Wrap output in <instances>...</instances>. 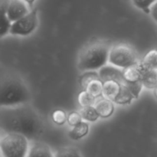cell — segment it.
I'll return each mask as SVG.
<instances>
[{
  "mask_svg": "<svg viewBox=\"0 0 157 157\" xmlns=\"http://www.w3.org/2000/svg\"><path fill=\"white\" fill-rule=\"evenodd\" d=\"M0 125L6 133H21L31 140L38 139L44 132L42 119L27 104L2 108Z\"/></svg>",
  "mask_w": 157,
  "mask_h": 157,
  "instance_id": "6da1fadb",
  "label": "cell"
},
{
  "mask_svg": "<svg viewBox=\"0 0 157 157\" xmlns=\"http://www.w3.org/2000/svg\"><path fill=\"white\" fill-rule=\"evenodd\" d=\"M31 92L27 84L17 76H9L2 80L0 90L1 107H12L27 104L31 100Z\"/></svg>",
  "mask_w": 157,
  "mask_h": 157,
  "instance_id": "7a4b0ae2",
  "label": "cell"
},
{
  "mask_svg": "<svg viewBox=\"0 0 157 157\" xmlns=\"http://www.w3.org/2000/svg\"><path fill=\"white\" fill-rule=\"evenodd\" d=\"M110 48L106 41H97L87 44L79 55L78 69L81 71L99 70L108 61Z\"/></svg>",
  "mask_w": 157,
  "mask_h": 157,
  "instance_id": "3957f363",
  "label": "cell"
},
{
  "mask_svg": "<svg viewBox=\"0 0 157 157\" xmlns=\"http://www.w3.org/2000/svg\"><path fill=\"white\" fill-rule=\"evenodd\" d=\"M2 153L6 157H23L29 149L28 138L18 133H8L0 141Z\"/></svg>",
  "mask_w": 157,
  "mask_h": 157,
  "instance_id": "277c9868",
  "label": "cell"
},
{
  "mask_svg": "<svg viewBox=\"0 0 157 157\" xmlns=\"http://www.w3.org/2000/svg\"><path fill=\"white\" fill-rule=\"evenodd\" d=\"M108 62L121 68H125L137 63L134 50L126 44H115L111 47Z\"/></svg>",
  "mask_w": 157,
  "mask_h": 157,
  "instance_id": "5b68a950",
  "label": "cell"
},
{
  "mask_svg": "<svg viewBox=\"0 0 157 157\" xmlns=\"http://www.w3.org/2000/svg\"><path fill=\"white\" fill-rule=\"evenodd\" d=\"M38 26L37 11L29 12L27 15L12 23L9 33L13 35L26 36L35 31Z\"/></svg>",
  "mask_w": 157,
  "mask_h": 157,
  "instance_id": "8992f818",
  "label": "cell"
},
{
  "mask_svg": "<svg viewBox=\"0 0 157 157\" xmlns=\"http://www.w3.org/2000/svg\"><path fill=\"white\" fill-rule=\"evenodd\" d=\"M26 3L24 0H9L6 8V15L12 22L29 13V8Z\"/></svg>",
  "mask_w": 157,
  "mask_h": 157,
  "instance_id": "52a82bcc",
  "label": "cell"
},
{
  "mask_svg": "<svg viewBox=\"0 0 157 157\" xmlns=\"http://www.w3.org/2000/svg\"><path fill=\"white\" fill-rule=\"evenodd\" d=\"M100 79L105 82L107 81H116L121 84L124 81L123 77V70L118 68V67L113 65H104L98 71Z\"/></svg>",
  "mask_w": 157,
  "mask_h": 157,
  "instance_id": "ba28073f",
  "label": "cell"
},
{
  "mask_svg": "<svg viewBox=\"0 0 157 157\" xmlns=\"http://www.w3.org/2000/svg\"><path fill=\"white\" fill-rule=\"evenodd\" d=\"M140 69L142 74V81L144 87L147 89H154L157 86V69H147L142 67L140 63Z\"/></svg>",
  "mask_w": 157,
  "mask_h": 157,
  "instance_id": "9c48e42d",
  "label": "cell"
},
{
  "mask_svg": "<svg viewBox=\"0 0 157 157\" xmlns=\"http://www.w3.org/2000/svg\"><path fill=\"white\" fill-rule=\"evenodd\" d=\"M95 108L99 113L100 117L107 118L113 114L114 111V106L113 101L107 98H104L97 101L95 104Z\"/></svg>",
  "mask_w": 157,
  "mask_h": 157,
  "instance_id": "30bf717a",
  "label": "cell"
},
{
  "mask_svg": "<svg viewBox=\"0 0 157 157\" xmlns=\"http://www.w3.org/2000/svg\"><path fill=\"white\" fill-rule=\"evenodd\" d=\"M121 84L116 81H107L104 82L103 87V94L104 98H107L113 102L115 98L119 94L121 90Z\"/></svg>",
  "mask_w": 157,
  "mask_h": 157,
  "instance_id": "8fae6325",
  "label": "cell"
},
{
  "mask_svg": "<svg viewBox=\"0 0 157 157\" xmlns=\"http://www.w3.org/2000/svg\"><path fill=\"white\" fill-rule=\"evenodd\" d=\"M123 77L124 81H128V82H136V81H141L142 74L138 63L123 68Z\"/></svg>",
  "mask_w": 157,
  "mask_h": 157,
  "instance_id": "7c38bea8",
  "label": "cell"
},
{
  "mask_svg": "<svg viewBox=\"0 0 157 157\" xmlns=\"http://www.w3.org/2000/svg\"><path fill=\"white\" fill-rule=\"evenodd\" d=\"M52 151L48 146L43 143L35 142L32 145L31 149L29 150V156H47L52 157Z\"/></svg>",
  "mask_w": 157,
  "mask_h": 157,
  "instance_id": "4fadbf2b",
  "label": "cell"
},
{
  "mask_svg": "<svg viewBox=\"0 0 157 157\" xmlns=\"http://www.w3.org/2000/svg\"><path fill=\"white\" fill-rule=\"evenodd\" d=\"M89 126L86 122L81 121L77 125L74 126L73 128L69 131L68 136L74 140H78L88 133Z\"/></svg>",
  "mask_w": 157,
  "mask_h": 157,
  "instance_id": "5bb4252c",
  "label": "cell"
},
{
  "mask_svg": "<svg viewBox=\"0 0 157 157\" xmlns=\"http://www.w3.org/2000/svg\"><path fill=\"white\" fill-rule=\"evenodd\" d=\"M9 1H6V3L3 2L2 0L1 4V12H2V19H1V31H0V36L2 38L6 35H7L9 32L12 26V21L9 20L8 18L7 15H6V8H7L8 4H9Z\"/></svg>",
  "mask_w": 157,
  "mask_h": 157,
  "instance_id": "9a60e30c",
  "label": "cell"
},
{
  "mask_svg": "<svg viewBox=\"0 0 157 157\" xmlns=\"http://www.w3.org/2000/svg\"><path fill=\"white\" fill-rule=\"evenodd\" d=\"M133 99H135V98L133 94L125 85L121 84L119 94L115 98L113 102L117 104H121V105H125V104H130Z\"/></svg>",
  "mask_w": 157,
  "mask_h": 157,
  "instance_id": "2e32d148",
  "label": "cell"
},
{
  "mask_svg": "<svg viewBox=\"0 0 157 157\" xmlns=\"http://www.w3.org/2000/svg\"><path fill=\"white\" fill-rule=\"evenodd\" d=\"M103 87H104V82L100 78H97V79H94L90 82H89L84 90L93 95L94 98H98L100 96H102Z\"/></svg>",
  "mask_w": 157,
  "mask_h": 157,
  "instance_id": "e0dca14e",
  "label": "cell"
},
{
  "mask_svg": "<svg viewBox=\"0 0 157 157\" xmlns=\"http://www.w3.org/2000/svg\"><path fill=\"white\" fill-rule=\"evenodd\" d=\"M140 64L145 68L157 69V50H151L146 54Z\"/></svg>",
  "mask_w": 157,
  "mask_h": 157,
  "instance_id": "ac0fdd59",
  "label": "cell"
},
{
  "mask_svg": "<svg viewBox=\"0 0 157 157\" xmlns=\"http://www.w3.org/2000/svg\"><path fill=\"white\" fill-rule=\"evenodd\" d=\"M80 113L84 121H89V122H95L100 117L99 113H98L96 108L94 106L81 107Z\"/></svg>",
  "mask_w": 157,
  "mask_h": 157,
  "instance_id": "d6986e66",
  "label": "cell"
},
{
  "mask_svg": "<svg viewBox=\"0 0 157 157\" xmlns=\"http://www.w3.org/2000/svg\"><path fill=\"white\" fill-rule=\"evenodd\" d=\"M78 101L81 107H88L94 105L96 98L88 93L86 90H82L78 94Z\"/></svg>",
  "mask_w": 157,
  "mask_h": 157,
  "instance_id": "ffe728a7",
  "label": "cell"
},
{
  "mask_svg": "<svg viewBox=\"0 0 157 157\" xmlns=\"http://www.w3.org/2000/svg\"><path fill=\"white\" fill-rule=\"evenodd\" d=\"M100 78L98 72H95L94 71H87L84 75H81L79 78V84L82 90H84L88 84L89 82L94 79Z\"/></svg>",
  "mask_w": 157,
  "mask_h": 157,
  "instance_id": "44dd1931",
  "label": "cell"
},
{
  "mask_svg": "<svg viewBox=\"0 0 157 157\" xmlns=\"http://www.w3.org/2000/svg\"><path fill=\"white\" fill-rule=\"evenodd\" d=\"M125 85L127 88L130 90V91L133 94L135 99H137L140 96L141 90H142L144 84H143L142 81H136V82H128V81H124L123 84Z\"/></svg>",
  "mask_w": 157,
  "mask_h": 157,
  "instance_id": "7402d4cb",
  "label": "cell"
},
{
  "mask_svg": "<svg viewBox=\"0 0 157 157\" xmlns=\"http://www.w3.org/2000/svg\"><path fill=\"white\" fill-rule=\"evenodd\" d=\"M135 7L144 11L145 13L150 14V9L157 0H131Z\"/></svg>",
  "mask_w": 157,
  "mask_h": 157,
  "instance_id": "603a6c76",
  "label": "cell"
},
{
  "mask_svg": "<svg viewBox=\"0 0 157 157\" xmlns=\"http://www.w3.org/2000/svg\"><path fill=\"white\" fill-rule=\"evenodd\" d=\"M52 121L55 124L58 125H63L67 121V116L65 111H64L61 109H58L55 110L52 114Z\"/></svg>",
  "mask_w": 157,
  "mask_h": 157,
  "instance_id": "cb8c5ba5",
  "label": "cell"
},
{
  "mask_svg": "<svg viewBox=\"0 0 157 157\" xmlns=\"http://www.w3.org/2000/svg\"><path fill=\"white\" fill-rule=\"evenodd\" d=\"M57 156H80L81 153L78 152V150L71 147H67V148H62L58 150Z\"/></svg>",
  "mask_w": 157,
  "mask_h": 157,
  "instance_id": "d4e9b609",
  "label": "cell"
},
{
  "mask_svg": "<svg viewBox=\"0 0 157 157\" xmlns=\"http://www.w3.org/2000/svg\"><path fill=\"white\" fill-rule=\"evenodd\" d=\"M82 117H81L80 112L73 111L71 112L68 115H67V123L70 126L74 127V126L77 125L79 123L82 121Z\"/></svg>",
  "mask_w": 157,
  "mask_h": 157,
  "instance_id": "484cf974",
  "label": "cell"
},
{
  "mask_svg": "<svg viewBox=\"0 0 157 157\" xmlns=\"http://www.w3.org/2000/svg\"><path fill=\"white\" fill-rule=\"evenodd\" d=\"M150 14L153 19L157 22V1L152 6L150 9Z\"/></svg>",
  "mask_w": 157,
  "mask_h": 157,
  "instance_id": "4316f807",
  "label": "cell"
},
{
  "mask_svg": "<svg viewBox=\"0 0 157 157\" xmlns=\"http://www.w3.org/2000/svg\"><path fill=\"white\" fill-rule=\"evenodd\" d=\"M24 1H25L26 2H27V4L29 5L30 7H32V5H33V3H34V2H35V0H24Z\"/></svg>",
  "mask_w": 157,
  "mask_h": 157,
  "instance_id": "83f0119b",
  "label": "cell"
},
{
  "mask_svg": "<svg viewBox=\"0 0 157 157\" xmlns=\"http://www.w3.org/2000/svg\"><path fill=\"white\" fill-rule=\"evenodd\" d=\"M153 92H154V95L155 97L157 98V86L156 87H155L154 89H153Z\"/></svg>",
  "mask_w": 157,
  "mask_h": 157,
  "instance_id": "f1b7e54d",
  "label": "cell"
}]
</instances>
